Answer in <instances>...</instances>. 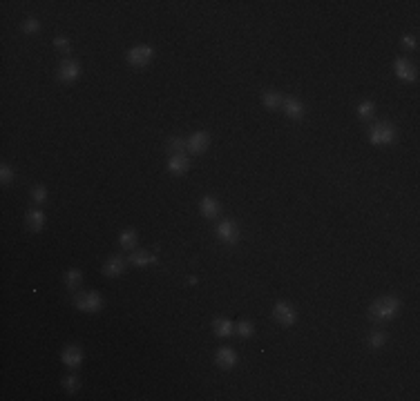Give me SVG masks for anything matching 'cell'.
Returning <instances> with one entry per match:
<instances>
[{
    "label": "cell",
    "instance_id": "1",
    "mask_svg": "<svg viewBox=\"0 0 420 401\" xmlns=\"http://www.w3.org/2000/svg\"><path fill=\"white\" fill-rule=\"evenodd\" d=\"M398 310H400V301L396 297H382V299H378L376 303L371 306V310H369V317H371L373 321H378V323H384V321H391L398 314Z\"/></svg>",
    "mask_w": 420,
    "mask_h": 401
},
{
    "label": "cell",
    "instance_id": "2",
    "mask_svg": "<svg viewBox=\"0 0 420 401\" xmlns=\"http://www.w3.org/2000/svg\"><path fill=\"white\" fill-rule=\"evenodd\" d=\"M369 138H371L373 145H389L391 140L396 138V127L389 125V123H378V125L371 129Z\"/></svg>",
    "mask_w": 420,
    "mask_h": 401
},
{
    "label": "cell",
    "instance_id": "3",
    "mask_svg": "<svg viewBox=\"0 0 420 401\" xmlns=\"http://www.w3.org/2000/svg\"><path fill=\"white\" fill-rule=\"evenodd\" d=\"M152 56H154V49L150 47V45H137V47L130 49L127 60H130V65H134V67H143L152 60Z\"/></svg>",
    "mask_w": 420,
    "mask_h": 401
},
{
    "label": "cell",
    "instance_id": "4",
    "mask_svg": "<svg viewBox=\"0 0 420 401\" xmlns=\"http://www.w3.org/2000/svg\"><path fill=\"white\" fill-rule=\"evenodd\" d=\"M103 301H101L99 292H87V295H78L76 297V308L83 312H99Z\"/></svg>",
    "mask_w": 420,
    "mask_h": 401
},
{
    "label": "cell",
    "instance_id": "5",
    "mask_svg": "<svg viewBox=\"0 0 420 401\" xmlns=\"http://www.w3.org/2000/svg\"><path fill=\"white\" fill-rule=\"evenodd\" d=\"M273 317H275V321L279 325H293L295 323V319H298V314H295V310L288 306V303H284V301H279L275 308H273Z\"/></svg>",
    "mask_w": 420,
    "mask_h": 401
},
{
    "label": "cell",
    "instance_id": "6",
    "mask_svg": "<svg viewBox=\"0 0 420 401\" xmlns=\"http://www.w3.org/2000/svg\"><path fill=\"white\" fill-rule=\"evenodd\" d=\"M217 236H219L221 243H228V245H233V243L239 241V230L237 225L233 221H221L217 225Z\"/></svg>",
    "mask_w": 420,
    "mask_h": 401
},
{
    "label": "cell",
    "instance_id": "7",
    "mask_svg": "<svg viewBox=\"0 0 420 401\" xmlns=\"http://www.w3.org/2000/svg\"><path fill=\"white\" fill-rule=\"evenodd\" d=\"M78 74H81V67H78V63H74V60H70V58H65L63 63H60V67H58V78L63 83L76 81Z\"/></svg>",
    "mask_w": 420,
    "mask_h": 401
},
{
    "label": "cell",
    "instance_id": "8",
    "mask_svg": "<svg viewBox=\"0 0 420 401\" xmlns=\"http://www.w3.org/2000/svg\"><path fill=\"white\" fill-rule=\"evenodd\" d=\"M208 145H210V136L206 132H195L192 136L188 138V150L192 152V154H201V152H206Z\"/></svg>",
    "mask_w": 420,
    "mask_h": 401
},
{
    "label": "cell",
    "instance_id": "9",
    "mask_svg": "<svg viewBox=\"0 0 420 401\" xmlns=\"http://www.w3.org/2000/svg\"><path fill=\"white\" fill-rule=\"evenodd\" d=\"M168 169L172 174H186L190 169V161L186 154H172L170 161H168Z\"/></svg>",
    "mask_w": 420,
    "mask_h": 401
},
{
    "label": "cell",
    "instance_id": "10",
    "mask_svg": "<svg viewBox=\"0 0 420 401\" xmlns=\"http://www.w3.org/2000/svg\"><path fill=\"white\" fill-rule=\"evenodd\" d=\"M217 363H219L221 368H233V366L237 363V354H235V350L228 348V346L219 348L217 350Z\"/></svg>",
    "mask_w": 420,
    "mask_h": 401
},
{
    "label": "cell",
    "instance_id": "11",
    "mask_svg": "<svg viewBox=\"0 0 420 401\" xmlns=\"http://www.w3.org/2000/svg\"><path fill=\"white\" fill-rule=\"evenodd\" d=\"M81 361H83V352H81L78 348L70 346V348L63 350V363H65V366H70V368H76V366H81Z\"/></svg>",
    "mask_w": 420,
    "mask_h": 401
},
{
    "label": "cell",
    "instance_id": "12",
    "mask_svg": "<svg viewBox=\"0 0 420 401\" xmlns=\"http://www.w3.org/2000/svg\"><path fill=\"white\" fill-rule=\"evenodd\" d=\"M201 214H204L206 218H215L217 214H219V203H217V199L204 196V199H201Z\"/></svg>",
    "mask_w": 420,
    "mask_h": 401
},
{
    "label": "cell",
    "instance_id": "13",
    "mask_svg": "<svg viewBox=\"0 0 420 401\" xmlns=\"http://www.w3.org/2000/svg\"><path fill=\"white\" fill-rule=\"evenodd\" d=\"M396 74H398L402 81H409V83H411V81H416V71H413V67L407 63L405 58H398V60H396Z\"/></svg>",
    "mask_w": 420,
    "mask_h": 401
},
{
    "label": "cell",
    "instance_id": "14",
    "mask_svg": "<svg viewBox=\"0 0 420 401\" xmlns=\"http://www.w3.org/2000/svg\"><path fill=\"white\" fill-rule=\"evenodd\" d=\"M284 112H286V116H290V118H302L304 116V105L295 98H284Z\"/></svg>",
    "mask_w": 420,
    "mask_h": 401
},
{
    "label": "cell",
    "instance_id": "15",
    "mask_svg": "<svg viewBox=\"0 0 420 401\" xmlns=\"http://www.w3.org/2000/svg\"><path fill=\"white\" fill-rule=\"evenodd\" d=\"M123 268H125V263H123V259L119 257H112L108 263H105V268H103V274L105 276H119L123 272Z\"/></svg>",
    "mask_w": 420,
    "mask_h": 401
},
{
    "label": "cell",
    "instance_id": "16",
    "mask_svg": "<svg viewBox=\"0 0 420 401\" xmlns=\"http://www.w3.org/2000/svg\"><path fill=\"white\" fill-rule=\"evenodd\" d=\"M212 330H215L217 337H231L235 332V323L233 321H228V319H217L215 325H212Z\"/></svg>",
    "mask_w": 420,
    "mask_h": 401
},
{
    "label": "cell",
    "instance_id": "17",
    "mask_svg": "<svg viewBox=\"0 0 420 401\" xmlns=\"http://www.w3.org/2000/svg\"><path fill=\"white\" fill-rule=\"evenodd\" d=\"M130 261L134 265H150V263H156V254H148V252H132L130 254Z\"/></svg>",
    "mask_w": 420,
    "mask_h": 401
},
{
    "label": "cell",
    "instance_id": "18",
    "mask_svg": "<svg viewBox=\"0 0 420 401\" xmlns=\"http://www.w3.org/2000/svg\"><path fill=\"white\" fill-rule=\"evenodd\" d=\"M27 223H29V228L31 230H43V225H45V214L41 210H31L29 214H27Z\"/></svg>",
    "mask_w": 420,
    "mask_h": 401
},
{
    "label": "cell",
    "instance_id": "19",
    "mask_svg": "<svg viewBox=\"0 0 420 401\" xmlns=\"http://www.w3.org/2000/svg\"><path fill=\"white\" fill-rule=\"evenodd\" d=\"M262 100H264V105L268 107V110H277V107L284 103L282 94H277V92H264V96H262Z\"/></svg>",
    "mask_w": 420,
    "mask_h": 401
},
{
    "label": "cell",
    "instance_id": "20",
    "mask_svg": "<svg viewBox=\"0 0 420 401\" xmlns=\"http://www.w3.org/2000/svg\"><path fill=\"white\" fill-rule=\"evenodd\" d=\"M119 241H121V245L125 247V250H132L134 243H137V232H134V230H123Z\"/></svg>",
    "mask_w": 420,
    "mask_h": 401
},
{
    "label": "cell",
    "instance_id": "21",
    "mask_svg": "<svg viewBox=\"0 0 420 401\" xmlns=\"http://www.w3.org/2000/svg\"><path fill=\"white\" fill-rule=\"evenodd\" d=\"M81 272L78 270H70V272L65 274V283H67V290H76L78 283H81Z\"/></svg>",
    "mask_w": 420,
    "mask_h": 401
},
{
    "label": "cell",
    "instance_id": "22",
    "mask_svg": "<svg viewBox=\"0 0 420 401\" xmlns=\"http://www.w3.org/2000/svg\"><path fill=\"white\" fill-rule=\"evenodd\" d=\"M384 343H387V332H371V335H369V346L371 348H382Z\"/></svg>",
    "mask_w": 420,
    "mask_h": 401
},
{
    "label": "cell",
    "instance_id": "23",
    "mask_svg": "<svg viewBox=\"0 0 420 401\" xmlns=\"http://www.w3.org/2000/svg\"><path fill=\"white\" fill-rule=\"evenodd\" d=\"M183 148H188V143L183 138H170V143H168V150H170L172 154H181Z\"/></svg>",
    "mask_w": 420,
    "mask_h": 401
},
{
    "label": "cell",
    "instance_id": "24",
    "mask_svg": "<svg viewBox=\"0 0 420 401\" xmlns=\"http://www.w3.org/2000/svg\"><path fill=\"white\" fill-rule=\"evenodd\" d=\"M373 110H376V105H373L371 100H367V103H362L360 107H358V114H360V118H371Z\"/></svg>",
    "mask_w": 420,
    "mask_h": 401
},
{
    "label": "cell",
    "instance_id": "25",
    "mask_svg": "<svg viewBox=\"0 0 420 401\" xmlns=\"http://www.w3.org/2000/svg\"><path fill=\"white\" fill-rule=\"evenodd\" d=\"M235 330H237L242 337H250L253 335V323H250V321H242V323L235 325Z\"/></svg>",
    "mask_w": 420,
    "mask_h": 401
},
{
    "label": "cell",
    "instance_id": "26",
    "mask_svg": "<svg viewBox=\"0 0 420 401\" xmlns=\"http://www.w3.org/2000/svg\"><path fill=\"white\" fill-rule=\"evenodd\" d=\"M31 196H34V201L36 203H45V199H47V190H45L43 185H38V188L31 190Z\"/></svg>",
    "mask_w": 420,
    "mask_h": 401
},
{
    "label": "cell",
    "instance_id": "27",
    "mask_svg": "<svg viewBox=\"0 0 420 401\" xmlns=\"http://www.w3.org/2000/svg\"><path fill=\"white\" fill-rule=\"evenodd\" d=\"M54 45H56V47H58V49H60V52H63L65 56L70 54V41H67L65 36H58V38H56V41H54Z\"/></svg>",
    "mask_w": 420,
    "mask_h": 401
},
{
    "label": "cell",
    "instance_id": "28",
    "mask_svg": "<svg viewBox=\"0 0 420 401\" xmlns=\"http://www.w3.org/2000/svg\"><path fill=\"white\" fill-rule=\"evenodd\" d=\"M63 386H65L67 392H76L78 390V379H76V377H65Z\"/></svg>",
    "mask_w": 420,
    "mask_h": 401
},
{
    "label": "cell",
    "instance_id": "29",
    "mask_svg": "<svg viewBox=\"0 0 420 401\" xmlns=\"http://www.w3.org/2000/svg\"><path fill=\"white\" fill-rule=\"evenodd\" d=\"M11 178H14V172L9 169V165H3V169H0V180H3V183H9Z\"/></svg>",
    "mask_w": 420,
    "mask_h": 401
},
{
    "label": "cell",
    "instance_id": "30",
    "mask_svg": "<svg viewBox=\"0 0 420 401\" xmlns=\"http://www.w3.org/2000/svg\"><path fill=\"white\" fill-rule=\"evenodd\" d=\"M402 45H405L407 49H413V47H416V38H413V36H405V38H402Z\"/></svg>",
    "mask_w": 420,
    "mask_h": 401
},
{
    "label": "cell",
    "instance_id": "31",
    "mask_svg": "<svg viewBox=\"0 0 420 401\" xmlns=\"http://www.w3.org/2000/svg\"><path fill=\"white\" fill-rule=\"evenodd\" d=\"M25 31H38V20H27L25 22Z\"/></svg>",
    "mask_w": 420,
    "mask_h": 401
}]
</instances>
